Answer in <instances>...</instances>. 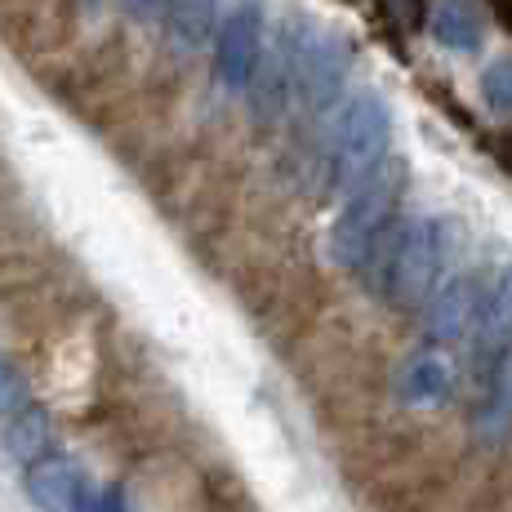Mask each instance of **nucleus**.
<instances>
[{
    "mask_svg": "<svg viewBox=\"0 0 512 512\" xmlns=\"http://www.w3.org/2000/svg\"><path fill=\"white\" fill-rule=\"evenodd\" d=\"M388 143H392V107L383 103V94L374 90L348 94L334 107L317 156H312V192L317 196L352 192L366 174H374L388 161Z\"/></svg>",
    "mask_w": 512,
    "mask_h": 512,
    "instance_id": "obj_1",
    "label": "nucleus"
},
{
    "mask_svg": "<svg viewBox=\"0 0 512 512\" xmlns=\"http://www.w3.org/2000/svg\"><path fill=\"white\" fill-rule=\"evenodd\" d=\"M446 254L450 236L441 219H397L379 236V245L357 277L388 308H419L437 290Z\"/></svg>",
    "mask_w": 512,
    "mask_h": 512,
    "instance_id": "obj_2",
    "label": "nucleus"
},
{
    "mask_svg": "<svg viewBox=\"0 0 512 512\" xmlns=\"http://www.w3.org/2000/svg\"><path fill=\"white\" fill-rule=\"evenodd\" d=\"M401 196H406V161L401 156H388L352 192H343V205L330 223V259L343 272L366 268L379 236L401 219Z\"/></svg>",
    "mask_w": 512,
    "mask_h": 512,
    "instance_id": "obj_3",
    "label": "nucleus"
},
{
    "mask_svg": "<svg viewBox=\"0 0 512 512\" xmlns=\"http://www.w3.org/2000/svg\"><path fill=\"white\" fill-rule=\"evenodd\" d=\"M486 281L481 272H459L446 285L428 294V308H423V334L432 343H464L468 334H477L481 312H486Z\"/></svg>",
    "mask_w": 512,
    "mask_h": 512,
    "instance_id": "obj_4",
    "label": "nucleus"
},
{
    "mask_svg": "<svg viewBox=\"0 0 512 512\" xmlns=\"http://www.w3.org/2000/svg\"><path fill=\"white\" fill-rule=\"evenodd\" d=\"M263 14L254 5L232 9L214 36V76L228 94H245L263 63Z\"/></svg>",
    "mask_w": 512,
    "mask_h": 512,
    "instance_id": "obj_5",
    "label": "nucleus"
},
{
    "mask_svg": "<svg viewBox=\"0 0 512 512\" xmlns=\"http://www.w3.org/2000/svg\"><path fill=\"white\" fill-rule=\"evenodd\" d=\"M352 72V49L339 36L312 32L303 27V49H299V103L308 112H330L339 103L343 85Z\"/></svg>",
    "mask_w": 512,
    "mask_h": 512,
    "instance_id": "obj_6",
    "label": "nucleus"
},
{
    "mask_svg": "<svg viewBox=\"0 0 512 512\" xmlns=\"http://www.w3.org/2000/svg\"><path fill=\"white\" fill-rule=\"evenodd\" d=\"M299 49H303V27H290L272 49H263V63L250 81V107L263 125L281 121L290 103H299Z\"/></svg>",
    "mask_w": 512,
    "mask_h": 512,
    "instance_id": "obj_7",
    "label": "nucleus"
},
{
    "mask_svg": "<svg viewBox=\"0 0 512 512\" xmlns=\"http://www.w3.org/2000/svg\"><path fill=\"white\" fill-rule=\"evenodd\" d=\"M85 486H90V481L81 477V468H76L72 459L54 455V450L41 455V459H32V464L23 468L27 504H32L36 512H76Z\"/></svg>",
    "mask_w": 512,
    "mask_h": 512,
    "instance_id": "obj_8",
    "label": "nucleus"
},
{
    "mask_svg": "<svg viewBox=\"0 0 512 512\" xmlns=\"http://www.w3.org/2000/svg\"><path fill=\"white\" fill-rule=\"evenodd\" d=\"M450 392H455V366L441 352H415L397 374V397L406 406L432 410L441 401H450Z\"/></svg>",
    "mask_w": 512,
    "mask_h": 512,
    "instance_id": "obj_9",
    "label": "nucleus"
},
{
    "mask_svg": "<svg viewBox=\"0 0 512 512\" xmlns=\"http://www.w3.org/2000/svg\"><path fill=\"white\" fill-rule=\"evenodd\" d=\"M428 32L450 54H477L481 41H486V18L477 14L472 0H432Z\"/></svg>",
    "mask_w": 512,
    "mask_h": 512,
    "instance_id": "obj_10",
    "label": "nucleus"
},
{
    "mask_svg": "<svg viewBox=\"0 0 512 512\" xmlns=\"http://www.w3.org/2000/svg\"><path fill=\"white\" fill-rule=\"evenodd\" d=\"M508 343H512V272L495 285V290H490L486 312H481V326H477V348H481V357L495 361L499 352L508 348Z\"/></svg>",
    "mask_w": 512,
    "mask_h": 512,
    "instance_id": "obj_11",
    "label": "nucleus"
},
{
    "mask_svg": "<svg viewBox=\"0 0 512 512\" xmlns=\"http://www.w3.org/2000/svg\"><path fill=\"white\" fill-rule=\"evenodd\" d=\"M170 36L183 49L205 45V36L214 32V0H170Z\"/></svg>",
    "mask_w": 512,
    "mask_h": 512,
    "instance_id": "obj_12",
    "label": "nucleus"
},
{
    "mask_svg": "<svg viewBox=\"0 0 512 512\" xmlns=\"http://www.w3.org/2000/svg\"><path fill=\"white\" fill-rule=\"evenodd\" d=\"M5 446L23 468L32 464V459L49 455V423H45L41 410H23V415H14V423H9V432H5Z\"/></svg>",
    "mask_w": 512,
    "mask_h": 512,
    "instance_id": "obj_13",
    "label": "nucleus"
},
{
    "mask_svg": "<svg viewBox=\"0 0 512 512\" xmlns=\"http://www.w3.org/2000/svg\"><path fill=\"white\" fill-rule=\"evenodd\" d=\"M481 98H486L490 112L512 116V54L495 58V63L481 72Z\"/></svg>",
    "mask_w": 512,
    "mask_h": 512,
    "instance_id": "obj_14",
    "label": "nucleus"
},
{
    "mask_svg": "<svg viewBox=\"0 0 512 512\" xmlns=\"http://www.w3.org/2000/svg\"><path fill=\"white\" fill-rule=\"evenodd\" d=\"M490 410H499V419H512V343L490 361Z\"/></svg>",
    "mask_w": 512,
    "mask_h": 512,
    "instance_id": "obj_15",
    "label": "nucleus"
},
{
    "mask_svg": "<svg viewBox=\"0 0 512 512\" xmlns=\"http://www.w3.org/2000/svg\"><path fill=\"white\" fill-rule=\"evenodd\" d=\"M27 401V388H23V374H18L14 366H9L5 357H0V419L18 415Z\"/></svg>",
    "mask_w": 512,
    "mask_h": 512,
    "instance_id": "obj_16",
    "label": "nucleus"
},
{
    "mask_svg": "<svg viewBox=\"0 0 512 512\" xmlns=\"http://www.w3.org/2000/svg\"><path fill=\"white\" fill-rule=\"evenodd\" d=\"M121 9H125V18H134L139 27H152L170 14V0H121Z\"/></svg>",
    "mask_w": 512,
    "mask_h": 512,
    "instance_id": "obj_17",
    "label": "nucleus"
},
{
    "mask_svg": "<svg viewBox=\"0 0 512 512\" xmlns=\"http://www.w3.org/2000/svg\"><path fill=\"white\" fill-rule=\"evenodd\" d=\"M76 512H125V495L121 490H94L85 486L81 504H76Z\"/></svg>",
    "mask_w": 512,
    "mask_h": 512,
    "instance_id": "obj_18",
    "label": "nucleus"
},
{
    "mask_svg": "<svg viewBox=\"0 0 512 512\" xmlns=\"http://www.w3.org/2000/svg\"><path fill=\"white\" fill-rule=\"evenodd\" d=\"M81 5H85V9H90V14H94V9H98V5H103V0H81Z\"/></svg>",
    "mask_w": 512,
    "mask_h": 512,
    "instance_id": "obj_19",
    "label": "nucleus"
}]
</instances>
